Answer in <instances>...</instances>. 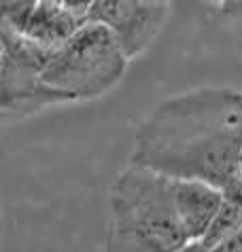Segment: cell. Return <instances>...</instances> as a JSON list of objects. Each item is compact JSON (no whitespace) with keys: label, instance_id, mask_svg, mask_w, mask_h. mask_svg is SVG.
<instances>
[{"label":"cell","instance_id":"cell-8","mask_svg":"<svg viewBox=\"0 0 242 252\" xmlns=\"http://www.w3.org/2000/svg\"><path fill=\"white\" fill-rule=\"evenodd\" d=\"M240 227H242V185H236L223 191V204L200 242L206 248H212L219 242H223L225 237L236 233Z\"/></svg>","mask_w":242,"mask_h":252},{"label":"cell","instance_id":"cell-14","mask_svg":"<svg viewBox=\"0 0 242 252\" xmlns=\"http://www.w3.org/2000/svg\"><path fill=\"white\" fill-rule=\"evenodd\" d=\"M240 170H242V157H240Z\"/></svg>","mask_w":242,"mask_h":252},{"label":"cell","instance_id":"cell-6","mask_svg":"<svg viewBox=\"0 0 242 252\" xmlns=\"http://www.w3.org/2000/svg\"><path fill=\"white\" fill-rule=\"evenodd\" d=\"M172 197L189 242H200L223 204V191L200 180H172Z\"/></svg>","mask_w":242,"mask_h":252},{"label":"cell","instance_id":"cell-3","mask_svg":"<svg viewBox=\"0 0 242 252\" xmlns=\"http://www.w3.org/2000/svg\"><path fill=\"white\" fill-rule=\"evenodd\" d=\"M127 55L100 24H85L51 55L42 83L75 100H91L123 79Z\"/></svg>","mask_w":242,"mask_h":252},{"label":"cell","instance_id":"cell-11","mask_svg":"<svg viewBox=\"0 0 242 252\" xmlns=\"http://www.w3.org/2000/svg\"><path fill=\"white\" fill-rule=\"evenodd\" d=\"M219 15H221V19L232 30L242 34V0H230V2L219 9Z\"/></svg>","mask_w":242,"mask_h":252},{"label":"cell","instance_id":"cell-15","mask_svg":"<svg viewBox=\"0 0 242 252\" xmlns=\"http://www.w3.org/2000/svg\"><path fill=\"white\" fill-rule=\"evenodd\" d=\"M161 2H170V0H161Z\"/></svg>","mask_w":242,"mask_h":252},{"label":"cell","instance_id":"cell-5","mask_svg":"<svg viewBox=\"0 0 242 252\" xmlns=\"http://www.w3.org/2000/svg\"><path fill=\"white\" fill-rule=\"evenodd\" d=\"M170 2L161 0H96L87 24H100L123 49L127 60L142 55L160 36Z\"/></svg>","mask_w":242,"mask_h":252},{"label":"cell","instance_id":"cell-9","mask_svg":"<svg viewBox=\"0 0 242 252\" xmlns=\"http://www.w3.org/2000/svg\"><path fill=\"white\" fill-rule=\"evenodd\" d=\"M39 2L40 0H0V6H2V22L13 26L15 30H21L34 13V9L39 6Z\"/></svg>","mask_w":242,"mask_h":252},{"label":"cell","instance_id":"cell-2","mask_svg":"<svg viewBox=\"0 0 242 252\" xmlns=\"http://www.w3.org/2000/svg\"><path fill=\"white\" fill-rule=\"evenodd\" d=\"M187 244L172 180L138 165L117 174L106 199L104 252H176Z\"/></svg>","mask_w":242,"mask_h":252},{"label":"cell","instance_id":"cell-7","mask_svg":"<svg viewBox=\"0 0 242 252\" xmlns=\"http://www.w3.org/2000/svg\"><path fill=\"white\" fill-rule=\"evenodd\" d=\"M81 26L83 24H79L75 17H70L68 13L55 9V6H49L45 2H39V6L34 9L30 19L19 32H24L30 40L49 49V51H58Z\"/></svg>","mask_w":242,"mask_h":252},{"label":"cell","instance_id":"cell-12","mask_svg":"<svg viewBox=\"0 0 242 252\" xmlns=\"http://www.w3.org/2000/svg\"><path fill=\"white\" fill-rule=\"evenodd\" d=\"M210 252H242V227L236 231V233L225 237L223 242H219L217 246H212Z\"/></svg>","mask_w":242,"mask_h":252},{"label":"cell","instance_id":"cell-10","mask_svg":"<svg viewBox=\"0 0 242 252\" xmlns=\"http://www.w3.org/2000/svg\"><path fill=\"white\" fill-rule=\"evenodd\" d=\"M49 6H55L64 13H68L70 17H75L79 24H87V17H89V11L94 6L96 0H40Z\"/></svg>","mask_w":242,"mask_h":252},{"label":"cell","instance_id":"cell-1","mask_svg":"<svg viewBox=\"0 0 242 252\" xmlns=\"http://www.w3.org/2000/svg\"><path fill=\"white\" fill-rule=\"evenodd\" d=\"M242 92L202 87L172 95L140 121L130 165L221 191L242 185Z\"/></svg>","mask_w":242,"mask_h":252},{"label":"cell","instance_id":"cell-4","mask_svg":"<svg viewBox=\"0 0 242 252\" xmlns=\"http://www.w3.org/2000/svg\"><path fill=\"white\" fill-rule=\"evenodd\" d=\"M0 113L4 121H17L49 104L73 102V97L42 83V70L55 51L37 45L13 26H0Z\"/></svg>","mask_w":242,"mask_h":252},{"label":"cell","instance_id":"cell-13","mask_svg":"<svg viewBox=\"0 0 242 252\" xmlns=\"http://www.w3.org/2000/svg\"><path fill=\"white\" fill-rule=\"evenodd\" d=\"M176 252H210V248H206L202 242H189L187 246H183L181 250H176Z\"/></svg>","mask_w":242,"mask_h":252}]
</instances>
